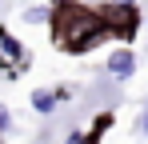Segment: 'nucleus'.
Segmentation results:
<instances>
[{
	"mask_svg": "<svg viewBox=\"0 0 148 144\" xmlns=\"http://www.w3.org/2000/svg\"><path fill=\"white\" fill-rule=\"evenodd\" d=\"M108 36V28L100 24V16L92 8H80L68 0H56V12H52V40L68 52H88Z\"/></svg>",
	"mask_w": 148,
	"mask_h": 144,
	"instance_id": "f257e3e1",
	"label": "nucleus"
},
{
	"mask_svg": "<svg viewBox=\"0 0 148 144\" xmlns=\"http://www.w3.org/2000/svg\"><path fill=\"white\" fill-rule=\"evenodd\" d=\"M100 24L112 32V36H120V40H128L132 32H136V24H140V16H136V8L132 4H108L104 12H96Z\"/></svg>",
	"mask_w": 148,
	"mask_h": 144,
	"instance_id": "f03ea898",
	"label": "nucleus"
},
{
	"mask_svg": "<svg viewBox=\"0 0 148 144\" xmlns=\"http://www.w3.org/2000/svg\"><path fill=\"white\" fill-rule=\"evenodd\" d=\"M108 72H112L116 80H128V76L136 72V52H132V48H116V52L108 56Z\"/></svg>",
	"mask_w": 148,
	"mask_h": 144,
	"instance_id": "7ed1b4c3",
	"label": "nucleus"
},
{
	"mask_svg": "<svg viewBox=\"0 0 148 144\" xmlns=\"http://www.w3.org/2000/svg\"><path fill=\"white\" fill-rule=\"evenodd\" d=\"M0 52H4V56H8V60H12L16 68L24 64V52H20V44H16V40H12V36H8L4 28H0Z\"/></svg>",
	"mask_w": 148,
	"mask_h": 144,
	"instance_id": "20e7f679",
	"label": "nucleus"
},
{
	"mask_svg": "<svg viewBox=\"0 0 148 144\" xmlns=\"http://www.w3.org/2000/svg\"><path fill=\"white\" fill-rule=\"evenodd\" d=\"M56 100H60V92H32V108L48 116L52 108H56Z\"/></svg>",
	"mask_w": 148,
	"mask_h": 144,
	"instance_id": "39448f33",
	"label": "nucleus"
},
{
	"mask_svg": "<svg viewBox=\"0 0 148 144\" xmlns=\"http://www.w3.org/2000/svg\"><path fill=\"white\" fill-rule=\"evenodd\" d=\"M8 124H12V116H8V112H4V108H0V132H4V128H8Z\"/></svg>",
	"mask_w": 148,
	"mask_h": 144,
	"instance_id": "423d86ee",
	"label": "nucleus"
},
{
	"mask_svg": "<svg viewBox=\"0 0 148 144\" xmlns=\"http://www.w3.org/2000/svg\"><path fill=\"white\" fill-rule=\"evenodd\" d=\"M64 144H84V132H72V136H68Z\"/></svg>",
	"mask_w": 148,
	"mask_h": 144,
	"instance_id": "0eeeda50",
	"label": "nucleus"
},
{
	"mask_svg": "<svg viewBox=\"0 0 148 144\" xmlns=\"http://www.w3.org/2000/svg\"><path fill=\"white\" fill-rule=\"evenodd\" d=\"M140 128H144V132H148V112H144V116H140Z\"/></svg>",
	"mask_w": 148,
	"mask_h": 144,
	"instance_id": "6e6552de",
	"label": "nucleus"
},
{
	"mask_svg": "<svg viewBox=\"0 0 148 144\" xmlns=\"http://www.w3.org/2000/svg\"><path fill=\"white\" fill-rule=\"evenodd\" d=\"M116 4H132V0H116Z\"/></svg>",
	"mask_w": 148,
	"mask_h": 144,
	"instance_id": "1a4fd4ad",
	"label": "nucleus"
}]
</instances>
